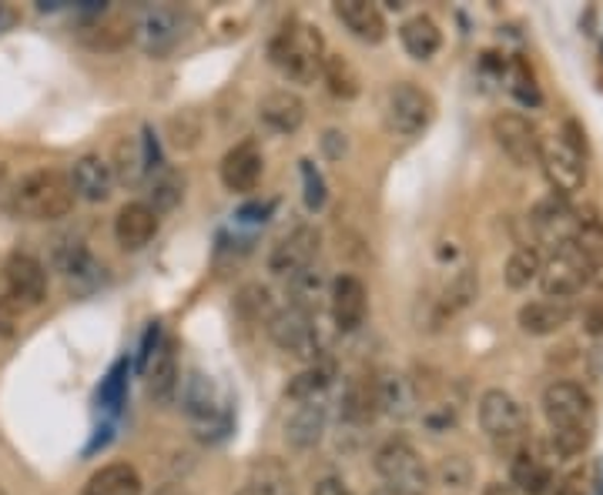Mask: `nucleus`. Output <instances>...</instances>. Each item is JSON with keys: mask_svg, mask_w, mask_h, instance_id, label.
<instances>
[{"mask_svg": "<svg viewBox=\"0 0 603 495\" xmlns=\"http://www.w3.org/2000/svg\"><path fill=\"white\" fill-rule=\"evenodd\" d=\"M47 298V268L27 251H14L0 268V335H14L27 311Z\"/></svg>", "mask_w": 603, "mask_h": 495, "instance_id": "1", "label": "nucleus"}, {"mask_svg": "<svg viewBox=\"0 0 603 495\" xmlns=\"http://www.w3.org/2000/svg\"><path fill=\"white\" fill-rule=\"evenodd\" d=\"M268 61L286 81L312 84L325 64V37L315 24L289 17L279 34L268 40Z\"/></svg>", "mask_w": 603, "mask_h": 495, "instance_id": "2", "label": "nucleus"}, {"mask_svg": "<svg viewBox=\"0 0 603 495\" xmlns=\"http://www.w3.org/2000/svg\"><path fill=\"white\" fill-rule=\"evenodd\" d=\"M8 195H11V214L24 217V222H58V217H68L74 208L71 178L58 168L27 172Z\"/></svg>", "mask_w": 603, "mask_h": 495, "instance_id": "3", "label": "nucleus"}, {"mask_svg": "<svg viewBox=\"0 0 603 495\" xmlns=\"http://www.w3.org/2000/svg\"><path fill=\"white\" fill-rule=\"evenodd\" d=\"M479 415V428L492 443L497 452H520L530 443V415L523 409V402L517 396H510L507 389H486L479 396L476 405Z\"/></svg>", "mask_w": 603, "mask_h": 495, "instance_id": "4", "label": "nucleus"}, {"mask_svg": "<svg viewBox=\"0 0 603 495\" xmlns=\"http://www.w3.org/2000/svg\"><path fill=\"white\" fill-rule=\"evenodd\" d=\"M265 332L286 355H292L299 362H309V365L322 362L325 345H328V335L322 332L318 315L305 311V308H295V305L279 308L276 315H271L268 325H265Z\"/></svg>", "mask_w": 603, "mask_h": 495, "instance_id": "5", "label": "nucleus"}, {"mask_svg": "<svg viewBox=\"0 0 603 495\" xmlns=\"http://www.w3.org/2000/svg\"><path fill=\"white\" fill-rule=\"evenodd\" d=\"M372 465H375V475L382 479V488L399 495H426L432 485L429 465L406 438H386V443L375 449Z\"/></svg>", "mask_w": 603, "mask_h": 495, "instance_id": "6", "label": "nucleus"}, {"mask_svg": "<svg viewBox=\"0 0 603 495\" xmlns=\"http://www.w3.org/2000/svg\"><path fill=\"white\" fill-rule=\"evenodd\" d=\"M436 118V101L429 91H422L413 81H396L386 91V101H382V121H386V131L399 141H416L419 134L429 131Z\"/></svg>", "mask_w": 603, "mask_h": 495, "instance_id": "7", "label": "nucleus"}, {"mask_svg": "<svg viewBox=\"0 0 603 495\" xmlns=\"http://www.w3.org/2000/svg\"><path fill=\"white\" fill-rule=\"evenodd\" d=\"M543 415L546 425L554 428H596V405L593 396L583 389L580 381L570 378H557L543 389Z\"/></svg>", "mask_w": 603, "mask_h": 495, "instance_id": "8", "label": "nucleus"}, {"mask_svg": "<svg viewBox=\"0 0 603 495\" xmlns=\"http://www.w3.org/2000/svg\"><path fill=\"white\" fill-rule=\"evenodd\" d=\"M540 168H543L546 185H550L554 195L560 198H573L577 191L587 188V154L567 144L560 131L546 134L540 141Z\"/></svg>", "mask_w": 603, "mask_h": 495, "instance_id": "9", "label": "nucleus"}, {"mask_svg": "<svg viewBox=\"0 0 603 495\" xmlns=\"http://www.w3.org/2000/svg\"><path fill=\"white\" fill-rule=\"evenodd\" d=\"M540 288H543V298H557V302H570L583 288H590V274H587L583 255L577 251L573 241L564 245V248H554L550 258H543Z\"/></svg>", "mask_w": 603, "mask_h": 495, "instance_id": "10", "label": "nucleus"}, {"mask_svg": "<svg viewBox=\"0 0 603 495\" xmlns=\"http://www.w3.org/2000/svg\"><path fill=\"white\" fill-rule=\"evenodd\" d=\"M182 409L185 415L201 425V428H214V438H222L229 428V415H225V402L222 392L211 375H205L201 368H192L188 378L182 381Z\"/></svg>", "mask_w": 603, "mask_h": 495, "instance_id": "11", "label": "nucleus"}, {"mask_svg": "<svg viewBox=\"0 0 603 495\" xmlns=\"http://www.w3.org/2000/svg\"><path fill=\"white\" fill-rule=\"evenodd\" d=\"M577 228H580V214L577 208L560 198V195H546L533 204L530 211V232L536 238V245H546V248H564L577 238Z\"/></svg>", "mask_w": 603, "mask_h": 495, "instance_id": "12", "label": "nucleus"}, {"mask_svg": "<svg viewBox=\"0 0 603 495\" xmlns=\"http://www.w3.org/2000/svg\"><path fill=\"white\" fill-rule=\"evenodd\" d=\"M188 17L178 8H148L135 24V40L148 58H169V54L185 40Z\"/></svg>", "mask_w": 603, "mask_h": 495, "instance_id": "13", "label": "nucleus"}, {"mask_svg": "<svg viewBox=\"0 0 603 495\" xmlns=\"http://www.w3.org/2000/svg\"><path fill=\"white\" fill-rule=\"evenodd\" d=\"M492 141H497V148L517 164V168H533V164H540V128L517 115V111H503L492 118Z\"/></svg>", "mask_w": 603, "mask_h": 495, "instance_id": "14", "label": "nucleus"}, {"mask_svg": "<svg viewBox=\"0 0 603 495\" xmlns=\"http://www.w3.org/2000/svg\"><path fill=\"white\" fill-rule=\"evenodd\" d=\"M322 248V235L315 225H299L289 235H282L268 255V271H276L279 279H292V274L305 271L315 264Z\"/></svg>", "mask_w": 603, "mask_h": 495, "instance_id": "15", "label": "nucleus"}, {"mask_svg": "<svg viewBox=\"0 0 603 495\" xmlns=\"http://www.w3.org/2000/svg\"><path fill=\"white\" fill-rule=\"evenodd\" d=\"M54 268L65 274V282L74 295H91L104 282V264L78 238H68L54 248Z\"/></svg>", "mask_w": 603, "mask_h": 495, "instance_id": "16", "label": "nucleus"}, {"mask_svg": "<svg viewBox=\"0 0 603 495\" xmlns=\"http://www.w3.org/2000/svg\"><path fill=\"white\" fill-rule=\"evenodd\" d=\"M218 175H222V185L232 195H252L265 175V157H262L258 141L245 138L235 148H229L222 164H218Z\"/></svg>", "mask_w": 603, "mask_h": 495, "instance_id": "17", "label": "nucleus"}, {"mask_svg": "<svg viewBox=\"0 0 603 495\" xmlns=\"http://www.w3.org/2000/svg\"><path fill=\"white\" fill-rule=\"evenodd\" d=\"M328 315L339 332H356L366 325L369 315V292L356 279V274H339V279L328 285Z\"/></svg>", "mask_w": 603, "mask_h": 495, "instance_id": "18", "label": "nucleus"}, {"mask_svg": "<svg viewBox=\"0 0 603 495\" xmlns=\"http://www.w3.org/2000/svg\"><path fill=\"white\" fill-rule=\"evenodd\" d=\"M554 462L550 452H543L540 446L526 443L520 452L510 456V485L520 495H546L554 488Z\"/></svg>", "mask_w": 603, "mask_h": 495, "instance_id": "19", "label": "nucleus"}, {"mask_svg": "<svg viewBox=\"0 0 603 495\" xmlns=\"http://www.w3.org/2000/svg\"><path fill=\"white\" fill-rule=\"evenodd\" d=\"M144 385L154 405H172L182 389V368H178V342L164 335L154 358L144 368Z\"/></svg>", "mask_w": 603, "mask_h": 495, "instance_id": "20", "label": "nucleus"}, {"mask_svg": "<svg viewBox=\"0 0 603 495\" xmlns=\"http://www.w3.org/2000/svg\"><path fill=\"white\" fill-rule=\"evenodd\" d=\"M570 318H573V305L557 302V298H533V302L520 305V311H517L520 332L530 339H550V335L564 332Z\"/></svg>", "mask_w": 603, "mask_h": 495, "instance_id": "21", "label": "nucleus"}, {"mask_svg": "<svg viewBox=\"0 0 603 495\" xmlns=\"http://www.w3.org/2000/svg\"><path fill=\"white\" fill-rule=\"evenodd\" d=\"M375 392H379V412H386L396 422H406L419 412V389L406 372H379Z\"/></svg>", "mask_w": 603, "mask_h": 495, "instance_id": "22", "label": "nucleus"}, {"mask_svg": "<svg viewBox=\"0 0 603 495\" xmlns=\"http://www.w3.org/2000/svg\"><path fill=\"white\" fill-rule=\"evenodd\" d=\"M71 188L74 198L91 201V204H104L115 191V175H112V164H107L101 154H81L71 168Z\"/></svg>", "mask_w": 603, "mask_h": 495, "instance_id": "23", "label": "nucleus"}, {"mask_svg": "<svg viewBox=\"0 0 603 495\" xmlns=\"http://www.w3.org/2000/svg\"><path fill=\"white\" fill-rule=\"evenodd\" d=\"M158 228H161V217L148 201H128L115 217V238L125 251H141L144 245H151Z\"/></svg>", "mask_w": 603, "mask_h": 495, "instance_id": "24", "label": "nucleus"}, {"mask_svg": "<svg viewBox=\"0 0 603 495\" xmlns=\"http://www.w3.org/2000/svg\"><path fill=\"white\" fill-rule=\"evenodd\" d=\"M258 121L276 134H295L305 125V101L295 91H271L258 101Z\"/></svg>", "mask_w": 603, "mask_h": 495, "instance_id": "25", "label": "nucleus"}, {"mask_svg": "<svg viewBox=\"0 0 603 495\" xmlns=\"http://www.w3.org/2000/svg\"><path fill=\"white\" fill-rule=\"evenodd\" d=\"M333 14L362 44H382L390 34L386 17H382V11L369 4V0H339V4H333Z\"/></svg>", "mask_w": 603, "mask_h": 495, "instance_id": "26", "label": "nucleus"}, {"mask_svg": "<svg viewBox=\"0 0 603 495\" xmlns=\"http://www.w3.org/2000/svg\"><path fill=\"white\" fill-rule=\"evenodd\" d=\"M235 495H299V492H295V479L282 459L262 456L248 465Z\"/></svg>", "mask_w": 603, "mask_h": 495, "instance_id": "27", "label": "nucleus"}, {"mask_svg": "<svg viewBox=\"0 0 603 495\" xmlns=\"http://www.w3.org/2000/svg\"><path fill=\"white\" fill-rule=\"evenodd\" d=\"M476 295H479V274H476V268H460L453 279L447 282V288L440 292V298H436V305H432V325L440 328V325H447V321H453L456 315H463L473 302H476Z\"/></svg>", "mask_w": 603, "mask_h": 495, "instance_id": "28", "label": "nucleus"}, {"mask_svg": "<svg viewBox=\"0 0 603 495\" xmlns=\"http://www.w3.org/2000/svg\"><path fill=\"white\" fill-rule=\"evenodd\" d=\"M325 419H328V402L325 399H309V402H295L289 422H286V443L299 452L315 449L322 443L325 432Z\"/></svg>", "mask_w": 603, "mask_h": 495, "instance_id": "29", "label": "nucleus"}, {"mask_svg": "<svg viewBox=\"0 0 603 495\" xmlns=\"http://www.w3.org/2000/svg\"><path fill=\"white\" fill-rule=\"evenodd\" d=\"M580 214V228H577V251L583 255V264H587V274H590V288L603 292V222L593 208L587 211H577Z\"/></svg>", "mask_w": 603, "mask_h": 495, "instance_id": "30", "label": "nucleus"}, {"mask_svg": "<svg viewBox=\"0 0 603 495\" xmlns=\"http://www.w3.org/2000/svg\"><path fill=\"white\" fill-rule=\"evenodd\" d=\"M144 482L131 462H107L101 465L81 488V495H141Z\"/></svg>", "mask_w": 603, "mask_h": 495, "instance_id": "31", "label": "nucleus"}, {"mask_svg": "<svg viewBox=\"0 0 603 495\" xmlns=\"http://www.w3.org/2000/svg\"><path fill=\"white\" fill-rule=\"evenodd\" d=\"M399 44L413 61H432L443 47V31L429 14H413L399 27Z\"/></svg>", "mask_w": 603, "mask_h": 495, "instance_id": "32", "label": "nucleus"}, {"mask_svg": "<svg viewBox=\"0 0 603 495\" xmlns=\"http://www.w3.org/2000/svg\"><path fill=\"white\" fill-rule=\"evenodd\" d=\"M343 419L352 425H369L379 415V392H375V375H356L343 389Z\"/></svg>", "mask_w": 603, "mask_h": 495, "instance_id": "33", "label": "nucleus"}, {"mask_svg": "<svg viewBox=\"0 0 603 495\" xmlns=\"http://www.w3.org/2000/svg\"><path fill=\"white\" fill-rule=\"evenodd\" d=\"M333 381H336V365L322 358V362L302 368V372L286 385V399H292V402L325 399V392L333 389Z\"/></svg>", "mask_w": 603, "mask_h": 495, "instance_id": "34", "label": "nucleus"}, {"mask_svg": "<svg viewBox=\"0 0 603 495\" xmlns=\"http://www.w3.org/2000/svg\"><path fill=\"white\" fill-rule=\"evenodd\" d=\"M540 271H543V255H540V248H536V245H520V248L507 258V264H503V282H507V288L523 292V288H530L533 282H540Z\"/></svg>", "mask_w": 603, "mask_h": 495, "instance_id": "35", "label": "nucleus"}, {"mask_svg": "<svg viewBox=\"0 0 603 495\" xmlns=\"http://www.w3.org/2000/svg\"><path fill=\"white\" fill-rule=\"evenodd\" d=\"M328 87V94L339 97V101H356L359 91H362V81L356 74V68L343 58V54H325V64H322V74H318Z\"/></svg>", "mask_w": 603, "mask_h": 495, "instance_id": "36", "label": "nucleus"}, {"mask_svg": "<svg viewBox=\"0 0 603 495\" xmlns=\"http://www.w3.org/2000/svg\"><path fill=\"white\" fill-rule=\"evenodd\" d=\"M235 311L252 325H268V318L276 315L279 308H276V298H271V292L262 282H248L235 295Z\"/></svg>", "mask_w": 603, "mask_h": 495, "instance_id": "37", "label": "nucleus"}, {"mask_svg": "<svg viewBox=\"0 0 603 495\" xmlns=\"http://www.w3.org/2000/svg\"><path fill=\"white\" fill-rule=\"evenodd\" d=\"M182 198H185V175H178L175 168H158L151 181V195H148V204L154 208V214L161 217L164 211L178 208Z\"/></svg>", "mask_w": 603, "mask_h": 495, "instance_id": "38", "label": "nucleus"}, {"mask_svg": "<svg viewBox=\"0 0 603 495\" xmlns=\"http://www.w3.org/2000/svg\"><path fill=\"white\" fill-rule=\"evenodd\" d=\"M112 175L121 185H141V178L148 175V164H144V151L138 148V141L125 138L115 148V164H112Z\"/></svg>", "mask_w": 603, "mask_h": 495, "instance_id": "39", "label": "nucleus"}, {"mask_svg": "<svg viewBox=\"0 0 603 495\" xmlns=\"http://www.w3.org/2000/svg\"><path fill=\"white\" fill-rule=\"evenodd\" d=\"M289 288H292V305L295 308H305V311H315L318 315V298H328L325 295V274L312 264L299 274H292L289 279Z\"/></svg>", "mask_w": 603, "mask_h": 495, "instance_id": "40", "label": "nucleus"}, {"mask_svg": "<svg viewBox=\"0 0 603 495\" xmlns=\"http://www.w3.org/2000/svg\"><path fill=\"white\" fill-rule=\"evenodd\" d=\"M429 472H432L436 485H443L453 495H463L473 485V465L466 456H443L440 462H436V469H429Z\"/></svg>", "mask_w": 603, "mask_h": 495, "instance_id": "41", "label": "nucleus"}, {"mask_svg": "<svg viewBox=\"0 0 603 495\" xmlns=\"http://www.w3.org/2000/svg\"><path fill=\"white\" fill-rule=\"evenodd\" d=\"M125 396H128V358L112 365V372H107V378L101 381L97 402L104 412H118L125 405Z\"/></svg>", "mask_w": 603, "mask_h": 495, "instance_id": "42", "label": "nucleus"}, {"mask_svg": "<svg viewBox=\"0 0 603 495\" xmlns=\"http://www.w3.org/2000/svg\"><path fill=\"white\" fill-rule=\"evenodd\" d=\"M302 198H305V208L309 211H322L325 208V198H328V191H325V178L318 175V168L315 164L305 157L302 161Z\"/></svg>", "mask_w": 603, "mask_h": 495, "instance_id": "43", "label": "nucleus"}, {"mask_svg": "<svg viewBox=\"0 0 603 495\" xmlns=\"http://www.w3.org/2000/svg\"><path fill=\"white\" fill-rule=\"evenodd\" d=\"M513 94H517L523 104H540L536 81H533V74L526 71V64H523V61H517V64H513Z\"/></svg>", "mask_w": 603, "mask_h": 495, "instance_id": "44", "label": "nucleus"}, {"mask_svg": "<svg viewBox=\"0 0 603 495\" xmlns=\"http://www.w3.org/2000/svg\"><path fill=\"white\" fill-rule=\"evenodd\" d=\"M161 339H164V332H161V321H151V325H148V332H144V339H141V349H138V362H135L141 375H144L148 362L154 358V352H158Z\"/></svg>", "mask_w": 603, "mask_h": 495, "instance_id": "45", "label": "nucleus"}, {"mask_svg": "<svg viewBox=\"0 0 603 495\" xmlns=\"http://www.w3.org/2000/svg\"><path fill=\"white\" fill-rule=\"evenodd\" d=\"M554 495H587V479H583V472H570L567 479L554 482Z\"/></svg>", "mask_w": 603, "mask_h": 495, "instance_id": "46", "label": "nucleus"}, {"mask_svg": "<svg viewBox=\"0 0 603 495\" xmlns=\"http://www.w3.org/2000/svg\"><path fill=\"white\" fill-rule=\"evenodd\" d=\"M315 495H352V492H349V485H346L343 479H336V475H325V479L315 485Z\"/></svg>", "mask_w": 603, "mask_h": 495, "instance_id": "47", "label": "nucleus"}, {"mask_svg": "<svg viewBox=\"0 0 603 495\" xmlns=\"http://www.w3.org/2000/svg\"><path fill=\"white\" fill-rule=\"evenodd\" d=\"M18 24H21V11H18V8H11V4H0V37L11 34Z\"/></svg>", "mask_w": 603, "mask_h": 495, "instance_id": "48", "label": "nucleus"}, {"mask_svg": "<svg viewBox=\"0 0 603 495\" xmlns=\"http://www.w3.org/2000/svg\"><path fill=\"white\" fill-rule=\"evenodd\" d=\"M583 325H587L590 335H603V308H600V305L587 308V311H583Z\"/></svg>", "mask_w": 603, "mask_h": 495, "instance_id": "49", "label": "nucleus"}, {"mask_svg": "<svg viewBox=\"0 0 603 495\" xmlns=\"http://www.w3.org/2000/svg\"><path fill=\"white\" fill-rule=\"evenodd\" d=\"M479 495H520V492L510 482H489V485H483Z\"/></svg>", "mask_w": 603, "mask_h": 495, "instance_id": "50", "label": "nucleus"}, {"mask_svg": "<svg viewBox=\"0 0 603 495\" xmlns=\"http://www.w3.org/2000/svg\"><path fill=\"white\" fill-rule=\"evenodd\" d=\"M154 495H188V492H185L182 485H161V488H158Z\"/></svg>", "mask_w": 603, "mask_h": 495, "instance_id": "51", "label": "nucleus"}, {"mask_svg": "<svg viewBox=\"0 0 603 495\" xmlns=\"http://www.w3.org/2000/svg\"><path fill=\"white\" fill-rule=\"evenodd\" d=\"M372 495H399V492H390V488H375Z\"/></svg>", "mask_w": 603, "mask_h": 495, "instance_id": "52", "label": "nucleus"}, {"mask_svg": "<svg viewBox=\"0 0 603 495\" xmlns=\"http://www.w3.org/2000/svg\"><path fill=\"white\" fill-rule=\"evenodd\" d=\"M0 495H4V485H0Z\"/></svg>", "mask_w": 603, "mask_h": 495, "instance_id": "53", "label": "nucleus"}]
</instances>
